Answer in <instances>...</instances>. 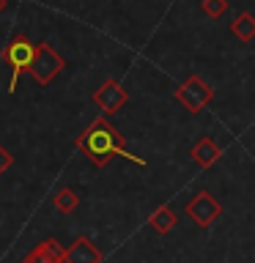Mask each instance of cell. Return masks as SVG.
Wrapping results in <instances>:
<instances>
[{"label":"cell","mask_w":255,"mask_h":263,"mask_svg":"<svg viewBox=\"0 0 255 263\" xmlns=\"http://www.w3.org/2000/svg\"><path fill=\"white\" fill-rule=\"evenodd\" d=\"M74 145H77V151H82V156H88V162L94 164V167H104L113 156H123V159L145 167V159L129 151L123 135H118L107 118H96L77 140H74Z\"/></svg>","instance_id":"6da1fadb"},{"label":"cell","mask_w":255,"mask_h":263,"mask_svg":"<svg viewBox=\"0 0 255 263\" xmlns=\"http://www.w3.org/2000/svg\"><path fill=\"white\" fill-rule=\"evenodd\" d=\"M33 52H36V47L28 41V36H22V33H16V36L8 41L3 47V61L11 66V80H8V93H14L16 90V80H20L22 71L30 69V61H33Z\"/></svg>","instance_id":"7a4b0ae2"},{"label":"cell","mask_w":255,"mask_h":263,"mask_svg":"<svg viewBox=\"0 0 255 263\" xmlns=\"http://www.w3.org/2000/svg\"><path fill=\"white\" fill-rule=\"evenodd\" d=\"M63 66H66V61L55 52V47L47 44V41H41V44H36V52H33V61H30L28 71L39 85H49V82L63 71Z\"/></svg>","instance_id":"3957f363"},{"label":"cell","mask_w":255,"mask_h":263,"mask_svg":"<svg viewBox=\"0 0 255 263\" xmlns=\"http://www.w3.org/2000/svg\"><path fill=\"white\" fill-rule=\"evenodd\" d=\"M211 99H214L211 85L203 77H197V74H189V77L178 85V90H176V102L181 107H187L189 112H201Z\"/></svg>","instance_id":"277c9868"},{"label":"cell","mask_w":255,"mask_h":263,"mask_svg":"<svg viewBox=\"0 0 255 263\" xmlns=\"http://www.w3.org/2000/svg\"><path fill=\"white\" fill-rule=\"evenodd\" d=\"M220 214H222V205H220L217 197L209 195V192H197L192 200L187 203V217L201 228H209Z\"/></svg>","instance_id":"5b68a950"},{"label":"cell","mask_w":255,"mask_h":263,"mask_svg":"<svg viewBox=\"0 0 255 263\" xmlns=\"http://www.w3.org/2000/svg\"><path fill=\"white\" fill-rule=\"evenodd\" d=\"M94 102L102 107L104 112H118L121 107L129 102V93L121 88V82H118V80H113V77H110V80H104V82H102V88H99L96 93H94Z\"/></svg>","instance_id":"8992f818"},{"label":"cell","mask_w":255,"mask_h":263,"mask_svg":"<svg viewBox=\"0 0 255 263\" xmlns=\"http://www.w3.org/2000/svg\"><path fill=\"white\" fill-rule=\"evenodd\" d=\"M63 263H102V250L88 236H80L69 244Z\"/></svg>","instance_id":"52a82bcc"},{"label":"cell","mask_w":255,"mask_h":263,"mask_svg":"<svg viewBox=\"0 0 255 263\" xmlns=\"http://www.w3.org/2000/svg\"><path fill=\"white\" fill-rule=\"evenodd\" d=\"M66 258V250L55 238H47V241L36 244L33 250L25 255V263H63Z\"/></svg>","instance_id":"ba28073f"},{"label":"cell","mask_w":255,"mask_h":263,"mask_svg":"<svg viewBox=\"0 0 255 263\" xmlns=\"http://www.w3.org/2000/svg\"><path fill=\"white\" fill-rule=\"evenodd\" d=\"M189 156L195 159V164H201V167H211L214 162L220 159V145L214 143L211 137H201L197 143L192 145V151H189Z\"/></svg>","instance_id":"9c48e42d"},{"label":"cell","mask_w":255,"mask_h":263,"mask_svg":"<svg viewBox=\"0 0 255 263\" xmlns=\"http://www.w3.org/2000/svg\"><path fill=\"white\" fill-rule=\"evenodd\" d=\"M178 217L173 214L170 205H162V209H156L151 217H148V225H151V230H156V233H170L173 228H176Z\"/></svg>","instance_id":"30bf717a"},{"label":"cell","mask_w":255,"mask_h":263,"mask_svg":"<svg viewBox=\"0 0 255 263\" xmlns=\"http://www.w3.org/2000/svg\"><path fill=\"white\" fill-rule=\"evenodd\" d=\"M230 30H233V36L239 39V41H252L255 39V16L250 14V11H242L233 20V25H230Z\"/></svg>","instance_id":"8fae6325"},{"label":"cell","mask_w":255,"mask_h":263,"mask_svg":"<svg viewBox=\"0 0 255 263\" xmlns=\"http://www.w3.org/2000/svg\"><path fill=\"white\" fill-rule=\"evenodd\" d=\"M52 200H55V209L63 211V214H71V211L80 205V197H77V192H74V189H61V192H55Z\"/></svg>","instance_id":"7c38bea8"},{"label":"cell","mask_w":255,"mask_h":263,"mask_svg":"<svg viewBox=\"0 0 255 263\" xmlns=\"http://www.w3.org/2000/svg\"><path fill=\"white\" fill-rule=\"evenodd\" d=\"M201 8H203V14L209 16V20H220V16L228 11V0H203Z\"/></svg>","instance_id":"4fadbf2b"},{"label":"cell","mask_w":255,"mask_h":263,"mask_svg":"<svg viewBox=\"0 0 255 263\" xmlns=\"http://www.w3.org/2000/svg\"><path fill=\"white\" fill-rule=\"evenodd\" d=\"M11 164H14V156L8 154L6 148H0V173H3V170H8Z\"/></svg>","instance_id":"5bb4252c"},{"label":"cell","mask_w":255,"mask_h":263,"mask_svg":"<svg viewBox=\"0 0 255 263\" xmlns=\"http://www.w3.org/2000/svg\"><path fill=\"white\" fill-rule=\"evenodd\" d=\"M8 6V0H0V14H3V8Z\"/></svg>","instance_id":"9a60e30c"}]
</instances>
